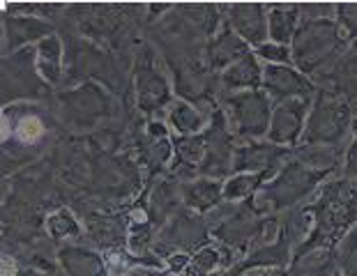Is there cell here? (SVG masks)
Returning <instances> with one entry per match:
<instances>
[{
	"label": "cell",
	"instance_id": "obj_1",
	"mask_svg": "<svg viewBox=\"0 0 357 276\" xmlns=\"http://www.w3.org/2000/svg\"><path fill=\"white\" fill-rule=\"evenodd\" d=\"M311 210V233L298 247L295 256L311 251L330 253L344 237L351 233L357 221V182L355 180H334L325 182L318 191ZM293 256V258H295Z\"/></svg>",
	"mask_w": 357,
	"mask_h": 276
},
{
	"label": "cell",
	"instance_id": "obj_2",
	"mask_svg": "<svg viewBox=\"0 0 357 276\" xmlns=\"http://www.w3.org/2000/svg\"><path fill=\"white\" fill-rule=\"evenodd\" d=\"M328 178L330 175L311 171V168L300 164L295 157H291L261 189H258V194L252 198V203L258 214L288 210V207H295L298 203L305 201L307 196L314 194Z\"/></svg>",
	"mask_w": 357,
	"mask_h": 276
},
{
	"label": "cell",
	"instance_id": "obj_3",
	"mask_svg": "<svg viewBox=\"0 0 357 276\" xmlns=\"http://www.w3.org/2000/svg\"><path fill=\"white\" fill-rule=\"evenodd\" d=\"M353 106L348 99L321 90L311 102L300 145H339L353 132Z\"/></svg>",
	"mask_w": 357,
	"mask_h": 276
},
{
	"label": "cell",
	"instance_id": "obj_4",
	"mask_svg": "<svg viewBox=\"0 0 357 276\" xmlns=\"http://www.w3.org/2000/svg\"><path fill=\"white\" fill-rule=\"evenodd\" d=\"M270 97L263 90H245V92H224L222 111L226 127L235 141H258L268 134L270 115H272Z\"/></svg>",
	"mask_w": 357,
	"mask_h": 276
},
{
	"label": "cell",
	"instance_id": "obj_5",
	"mask_svg": "<svg viewBox=\"0 0 357 276\" xmlns=\"http://www.w3.org/2000/svg\"><path fill=\"white\" fill-rule=\"evenodd\" d=\"M344 49V37L339 33V26L330 19L305 21L295 33L291 42L293 63L298 65V72H316L328 60H332Z\"/></svg>",
	"mask_w": 357,
	"mask_h": 276
},
{
	"label": "cell",
	"instance_id": "obj_6",
	"mask_svg": "<svg viewBox=\"0 0 357 276\" xmlns=\"http://www.w3.org/2000/svg\"><path fill=\"white\" fill-rule=\"evenodd\" d=\"M136 104L148 115L162 113L171 106V81L166 76L162 60L155 53L153 46H141L134 58L132 67Z\"/></svg>",
	"mask_w": 357,
	"mask_h": 276
},
{
	"label": "cell",
	"instance_id": "obj_7",
	"mask_svg": "<svg viewBox=\"0 0 357 276\" xmlns=\"http://www.w3.org/2000/svg\"><path fill=\"white\" fill-rule=\"evenodd\" d=\"M116 113V99L93 81L60 95V115L72 129H90Z\"/></svg>",
	"mask_w": 357,
	"mask_h": 276
},
{
	"label": "cell",
	"instance_id": "obj_8",
	"mask_svg": "<svg viewBox=\"0 0 357 276\" xmlns=\"http://www.w3.org/2000/svg\"><path fill=\"white\" fill-rule=\"evenodd\" d=\"M205 138V157L199 168V178H210L222 182L226 175H231V161L235 150V138L231 136L222 111L210 115V122L203 132Z\"/></svg>",
	"mask_w": 357,
	"mask_h": 276
},
{
	"label": "cell",
	"instance_id": "obj_9",
	"mask_svg": "<svg viewBox=\"0 0 357 276\" xmlns=\"http://www.w3.org/2000/svg\"><path fill=\"white\" fill-rule=\"evenodd\" d=\"M314 99H286L272 106L270 127H268V143L279 145V148H298L305 134L307 115Z\"/></svg>",
	"mask_w": 357,
	"mask_h": 276
},
{
	"label": "cell",
	"instance_id": "obj_10",
	"mask_svg": "<svg viewBox=\"0 0 357 276\" xmlns=\"http://www.w3.org/2000/svg\"><path fill=\"white\" fill-rule=\"evenodd\" d=\"M293 150L279 148L268 141H247L235 145L231 173H254V175H275L288 159Z\"/></svg>",
	"mask_w": 357,
	"mask_h": 276
},
{
	"label": "cell",
	"instance_id": "obj_11",
	"mask_svg": "<svg viewBox=\"0 0 357 276\" xmlns=\"http://www.w3.org/2000/svg\"><path fill=\"white\" fill-rule=\"evenodd\" d=\"M208 226H205L203 217H196L194 212H180L169 226L164 228V233L159 235V242L155 244V251L159 253L164 247H169L166 258L173 253H187V251H199L208 244Z\"/></svg>",
	"mask_w": 357,
	"mask_h": 276
},
{
	"label": "cell",
	"instance_id": "obj_12",
	"mask_svg": "<svg viewBox=\"0 0 357 276\" xmlns=\"http://www.w3.org/2000/svg\"><path fill=\"white\" fill-rule=\"evenodd\" d=\"M261 90L270 97V102H286V99H311L316 86L302 72L288 65H263Z\"/></svg>",
	"mask_w": 357,
	"mask_h": 276
},
{
	"label": "cell",
	"instance_id": "obj_13",
	"mask_svg": "<svg viewBox=\"0 0 357 276\" xmlns=\"http://www.w3.org/2000/svg\"><path fill=\"white\" fill-rule=\"evenodd\" d=\"M268 5L261 3H235L224 5L222 14L235 35L245 42L249 49H256L263 42H268Z\"/></svg>",
	"mask_w": 357,
	"mask_h": 276
},
{
	"label": "cell",
	"instance_id": "obj_14",
	"mask_svg": "<svg viewBox=\"0 0 357 276\" xmlns=\"http://www.w3.org/2000/svg\"><path fill=\"white\" fill-rule=\"evenodd\" d=\"M5 28V53H17L28 46H35L44 37L53 35V26L42 17H24V14H7L3 12Z\"/></svg>",
	"mask_w": 357,
	"mask_h": 276
},
{
	"label": "cell",
	"instance_id": "obj_15",
	"mask_svg": "<svg viewBox=\"0 0 357 276\" xmlns=\"http://www.w3.org/2000/svg\"><path fill=\"white\" fill-rule=\"evenodd\" d=\"M247 53H252V49H249L229 26H224L222 30H217V33L210 37L208 46H205V65L222 74L226 67L238 63Z\"/></svg>",
	"mask_w": 357,
	"mask_h": 276
},
{
	"label": "cell",
	"instance_id": "obj_16",
	"mask_svg": "<svg viewBox=\"0 0 357 276\" xmlns=\"http://www.w3.org/2000/svg\"><path fill=\"white\" fill-rule=\"evenodd\" d=\"M180 196H182V205L194 214H208L224 203L222 182L210 178H196L185 182L180 187Z\"/></svg>",
	"mask_w": 357,
	"mask_h": 276
},
{
	"label": "cell",
	"instance_id": "obj_17",
	"mask_svg": "<svg viewBox=\"0 0 357 276\" xmlns=\"http://www.w3.org/2000/svg\"><path fill=\"white\" fill-rule=\"evenodd\" d=\"M35 69L47 86H58L63 81L65 49H63V40L56 33L35 44Z\"/></svg>",
	"mask_w": 357,
	"mask_h": 276
},
{
	"label": "cell",
	"instance_id": "obj_18",
	"mask_svg": "<svg viewBox=\"0 0 357 276\" xmlns=\"http://www.w3.org/2000/svg\"><path fill=\"white\" fill-rule=\"evenodd\" d=\"M58 263L65 276H109L106 260L88 247H63L58 251Z\"/></svg>",
	"mask_w": 357,
	"mask_h": 276
},
{
	"label": "cell",
	"instance_id": "obj_19",
	"mask_svg": "<svg viewBox=\"0 0 357 276\" xmlns=\"http://www.w3.org/2000/svg\"><path fill=\"white\" fill-rule=\"evenodd\" d=\"M263 79V65L252 53H247L245 58H240L238 63L226 67L219 74V83H222L224 92H245V90H261Z\"/></svg>",
	"mask_w": 357,
	"mask_h": 276
},
{
	"label": "cell",
	"instance_id": "obj_20",
	"mask_svg": "<svg viewBox=\"0 0 357 276\" xmlns=\"http://www.w3.org/2000/svg\"><path fill=\"white\" fill-rule=\"evenodd\" d=\"M166 122L178 136H199L208 127V113L203 109H196L189 102H171L166 111Z\"/></svg>",
	"mask_w": 357,
	"mask_h": 276
},
{
	"label": "cell",
	"instance_id": "obj_21",
	"mask_svg": "<svg viewBox=\"0 0 357 276\" xmlns=\"http://www.w3.org/2000/svg\"><path fill=\"white\" fill-rule=\"evenodd\" d=\"M231 249L229 247H212V244H205L203 249L194 251L189 256L187 267L182 270L178 276H212L217 270H226L231 267Z\"/></svg>",
	"mask_w": 357,
	"mask_h": 276
},
{
	"label": "cell",
	"instance_id": "obj_22",
	"mask_svg": "<svg viewBox=\"0 0 357 276\" xmlns=\"http://www.w3.org/2000/svg\"><path fill=\"white\" fill-rule=\"evenodd\" d=\"M293 157L311 171L332 175L344 161V152L339 145H298L293 148Z\"/></svg>",
	"mask_w": 357,
	"mask_h": 276
},
{
	"label": "cell",
	"instance_id": "obj_23",
	"mask_svg": "<svg viewBox=\"0 0 357 276\" xmlns=\"http://www.w3.org/2000/svg\"><path fill=\"white\" fill-rule=\"evenodd\" d=\"M298 28H300L298 5H272V10L268 12V42L291 46Z\"/></svg>",
	"mask_w": 357,
	"mask_h": 276
},
{
	"label": "cell",
	"instance_id": "obj_24",
	"mask_svg": "<svg viewBox=\"0 0 357 276\" xmlns=\"http://www.w3.org/2000/svg\"><path fill=\"white\" fill-rule=\"evenodd\" d=\"M272 175H254V173H233L222 182L224 203H245L252 201L258 189L268 182Z\"/></svg>",
	"mask_w": 357,
	"mask_h": 276
},
{
	"label": "cell",
	"instance_id": "obj_25",
	"mask_svg": "<svg viewBox=\"0 0 357 276\" xmlns=\"http://www.w3.org/2000/svg\"><path fill=\"white\" fill-rule=\"evenodd\" d=\"M178 201H182L178 184L176 182H162L153 194V217L157 221H164L173 210H176Z\"/></svg>",
	"mask_w": 357,
	"mask_h": 276
},
{
	"label": "cell",
	"instance_id": "obj_26",
	"mask_svg": "<svg viewBox=\"0 0 357 276\" xmlns=\"http://www.w3.org/2000/svg\"><path fill=\"white\" fill-rule=\"evenodd\" d=\"M47 230L51 237L56 240H70V237H79L81 235V226L79 221L74 219V214L67 210H60L56 214H51L47 219Z\"/></svg>",
	"mask_w": 357,
	"mask_h": 276
},
{
	"label": "cell",
	"instance_id": "obj_27",
	"mask_svg": "<svg viewBox=\"0 0 357 276\" xmlns=\"http://www.w3.org/2000/svg\"><path fill=\"white\" fill-rule=\"evenodd\" d=\"M339 270L344 276H357V228H353L344 240L339 251Z\"/></svg>",
	"mask_w": 357,
	"mask_h": 276
},
{
	"label": "cell",
	"instance_id": "obj_28",
	"mask_svg": "<svg viewBox=\"0 0 357 276\" xmlns=\"http://www.w3.org/2000/svg\"><path fill=\"white\" fill-rule=\"evenodd\" d=\"M252 51L258 60H263V63H268V65H291L293 63L291 46H284V44L263 42L261 46H256Z\"/></svg>",
	"mask_w": 357,
	"mask_h": 276
},
{
	"label": "cell",
	"instance_id": "obj_29",
	"mask_svg": "<svg viewBox=\"0 0 357 276\" xmlns=\"http://www.w3.org/2000/svg\"><path fill=\"white\" fill-rule=\"evenodd\" d=\"M344 175L346 180H357V120L353 122V141L344 152Z\"/></svg>",
	"mask_w": 357,
	"mask_h": 276
},
{
	"label": "cell",
	"instance_id": "obj_30",
	"mask_svg": "<svg viewBox=\"0 0 357 276\" xmlns=\"http://www.w3.org/2000/svg\"><path fill=\"white\" fill-rule=\"evenodd\" d=\"M3 12H5V5H0V51L5 46V28H3Z\"/></svg>",
	"mask_w": 357,
	"mask_h": 276
},
{
	"label": "cell",
	"instance_id": "obj_31",
	"mask_svg": "<svg viewBox=\"0 0 357 276\" xmlns=\"http://www.w3.org/2000/svg\"><path fill=\"white\" fill-rule=\"evenodd\" d=\"M10 276H44V274L37 272V270H17V272L10 274Z\"/></svg>",
	"mask_w": 357,
	"mask_h": 276
},
{
	"label": "cell",
	"instance_id": "obj_32",
	"mask_svg": "<svg viewBox=\"0 0 357 276\" xmlns=\"http://www.w3.org/2000/svg\"><path fill=\"white\" fill-rule=\"evenodd\" d=\"M136 276H173L171 272H162V270H148L143 274H136Z\"/></svg>",
	"mask_w": 357,
	"mask_h": 276
},
{
	"label": "cell",
	"instance_id": "obj_33",
	"mask_svg": "<svg viewBox=\"0 0 357 276\" xmlns=\"http://www.w3.org/2000/svg\"><path fill=\"white\" fill-rule=\"evenodd\" d=\"M242 276H258V270H247Z\"/></svg>",
	"mask_w": 357,
	"mask_h": 276
},
{
	"label": "cell",
	"instance_id": "obj_34",
	"mask_svg": "<svg viewBox=\"0 0 357 276\" xmlns=\"http://www.w3.org/2000/svg\"><path fill=\"white\" fill-rule=\"evenodd\" d=\"M332 276H344V274H341V272H337V270H334V272H332Z\"/></svg>",
	"mask_w": 357,
	"mask_h": 276
}]
</instances>
